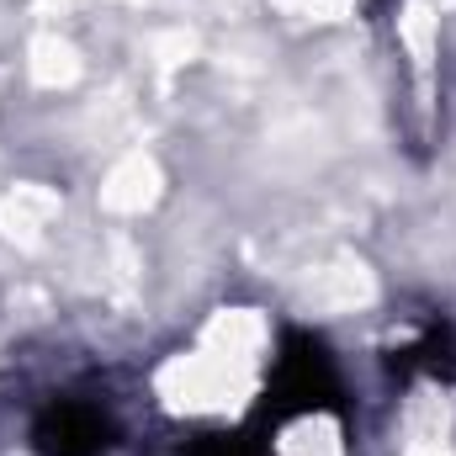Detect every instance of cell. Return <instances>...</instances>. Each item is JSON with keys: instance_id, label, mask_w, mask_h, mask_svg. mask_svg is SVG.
Masks as SVG:
<instances>
[{"instance_id": "cell-1", "label": "cell", "mask_w": 456, "mask_h": 456, "mask_svg": "<svg viewBox=\"0 0 456 456\" xmlns=\"http://www.w3.org/2000/svg\"><path fill=\"white\" fill-rule=\"evenodd\" d=\"M276 403L281 409H335L340 403L335 366L319 340H308V335L287 340V355L276 366Z\"/></svg>"}, {"instance_id": "cell-2", "label": "cell", "mask_w": 456, "mask_h": 456, "mask_svg": "<svg viewBox=\"0 0 456 456\" xmlns=\"http://www.w3.org/2000/svg\"><path fill=\"white\" fill-rule=\"evenodd\" d=\"M32 441H37L43 456H102L112 446V425H107V414H102L96 403L64 398V403H53V409L37 419Z\"/></svg>"}, {"instance_id": "cell-3", "label": "cell", "mask_w": 456, "mask_h": 456, "mask_svg": "<svg viewBox=\"0 0 456 456\" xmlns=\"http://www.w3.org/2000/svg\"><path fill=\"white\" fill-rule=\"evenodd\" d=\"M398 366H403V371H409V366H425V371H436V377H452V371H456L452 330H441V324H436V330L414 345V350H403V361H398Z\"/></svg>"}]
</instances>
